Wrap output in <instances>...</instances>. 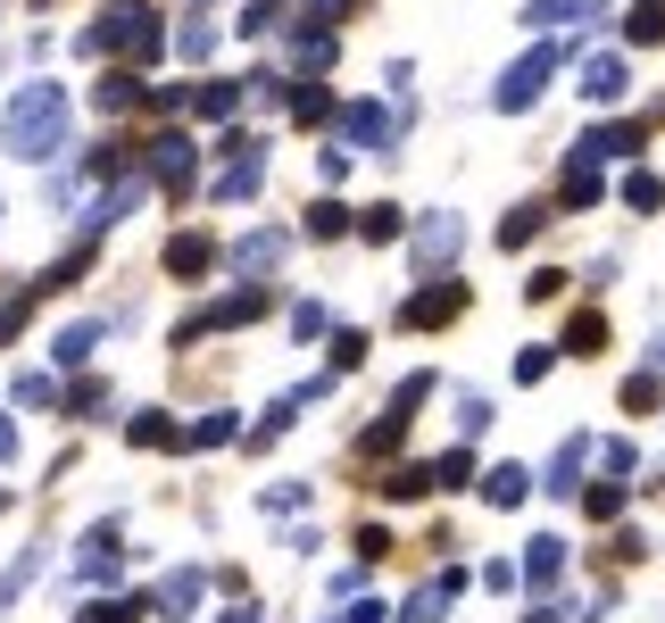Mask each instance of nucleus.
Segmentation results:
<instances>
[{
	"mask_svg": "<svg viewBox=\"0 0 665 623\" xmlns=\"http://www.w3.org/2000/svg\"><path fill=\"white\" fill-rule=\"evenodd\" d=\"M117 557H125V532H117V524H92V532H84V548H76V574H84V582H109Z\"/></svg>",
	"mask_w": 665,
	"mask_h": 623,
	"instance_id": "4",
	"label": "nucleus"
},
{
	"mask_svg": "<svg viewBox=\"0 0 665 623\" xmlns=\"http://www.w3.org/2000/svg\"><path fill=\"white\" fill-rule=\"evenodd\" d=\"M574 18H608V0H532L524 25H574Z\"/></svg>",
	"mask_w": 665,
	"mask_h": 623,
	"instance_id": "10",
	"label": "nucleus"
},
{
	"mask_svg": "<svg viewBox=\"0 0 665 623\" xmlns=\"http://www.w3.org/2000/svg\"><path fill=\"white\" fill-rule=\"evenodd\" d=\"M366 358V333H333V366H358Z\"/></svg>",
	"mask_w": 665,
	"mask_h": 623,
	"instance_id": "43",
	"label": "nucleus"
},
{
	"mask_svg": "<svg viewBox=\"0 0 665 623\" xmlns=\"http://www.w3.org/2000/svg\"><path fill=\"white\" fill-rule=\"evenodd\" d=\"M433 491V474L424 466H399V474H383V499H424Z\"/></svg>",
	"mask_w": 665,
	"mask_h": 623,
	"instance_id": "25",
	"label": "nucleus"
},
{
	"mask_svg": "<svg viewBox=\"0 0 665 623\" xmlns=\"http://www.w3.org/2000/svg\"><path fill=\"white\" fill-rule=\"evenodd\" d=\"M342 133H350V142H366V151H383V142H391V116H383L375 100H358V109L342 116Z\"/></svg>",
	"mask_w": 665,
	"mask_h": 623,
	"instance_id": "14",
	"label": "nucleus"
},
{
	"mask_svg": "<svg viewBox=\"0 0 665 623\" xmlns=\"http://www.w3.org/2000/svg\"><path fill=\"white\" fill-rule=\"evenodd\" d=\"M125 441H133V449H175V441H184V433H175V424H167V415H158V408H142V415H133V424H125Z\"/></svg>",
	"mask_w": 665,
	"mask_h": 623,
	"instance_id": "19",
	"label": "nucleus"
},
{
	"mask_svg": "<svg viewBox=\"0 0 665 623\" xmlns=\"http://www.w3.org/2000/svg\"><path fill=\"white\" fill-rule=\"evenodd\" d=\"M142 191H151L142 175H125L117 191H100V200H92V216H84V233H109L117 216H133V208H142Z\"/></svg>",
	"mask_w": 665,
	"mask_h": 623,
	"instance_id": "6",
	"label": "nucleus"
},
{
	"mask_svg": "<svg viewBox=\"0 0 665 623\" xmlns=\"http://www.w3.org/2000/svg\"><path fill=\"white\" fill-rule=\"evenodd\" d=\"M333 233H350V208L342 200H317V208H308V242H333Z\"/></svg>",
	"mask_w": 665,
	"mask_h": 623,
	"instance_id": "23",
	"label": "nucleus"
},
{
	"mask_svg": "<svg viewBox=\"0 0 665 623\" xmlns=\"http://www.w3.org/2000/svg\"><path fill=\"white\" fill-rule=\"evenodd\" d=\"M457 582H466V574H441L433 590H417V599H408V615H399V623H441V607L457 599Z\"/></svg>",
	"mask_w": 665,
	"mask_h": 623,
	"instance_id": "15",
	"label": "nucleus"
},
{
	"mask_svg": "<svg viewBox=\"0 0 665 623\" xmlns=\"http://www.w3.org/2000/svg\"><path fill=\"white\" fill-rule=\"evenodd\" d=\"M300 499H308V482H275V491H266V508H275V515H291Z\"/></svg>",
	"mask_w": 665,
	"mask_h": 623,
	"instance_id": "42",
	"label": "nucleus"
},
{
	"mask_svg": "<svg viewBox=\"0 0 665 623\" xmlns=\"http://www.w3.org/2000/svg\"><path fill=\"white\" fill-rule=\"evenodd\" d=\"M457 242H466V225H457V216H433V225H417V258H424V266H441Z\"/></svg>",
	"mask_w": 665,
	"mask_h": 623,
	"instance_id": "11",
	"label": "nucleus"
},
{
	"mask_svg": "<svg viewBox=\"0 0 665 623\" xmlns=\"http://www.w3.org/2000/svg\"><path fill=\"white\" fill-rule=\"evenodd\" d=\"M566 349H574V358H599V349H608V316H599V308H583V316L566 324Z\"/></svg>",
	"mask_w": 665,
	"mask_h": 623,
	"instance_id": "16",
	"label": "nucleus"
},
{
	"mask_svg": "<svg viewBox=\"0 0 665 623\" xmlns=\"http://www.w3.org/2000/svg\"><path fill=\"white\" fill-rule=\"evenodd\" d=\"M92 341H100V324H67V333L51 341V358L58 366H84V358H92Z\"/></svg>",
	"mask_w": 665,
	"mask_h": 623,
	"instance_id": "22",
	"label": "nucleus"
},
{
	"mask_svg": "<svg viewBox=\"0 0 665 623\" xmlns=\"http://www.w3.org/2000/svg\"><path fill=\"white\" fill-rule=\"evenodd\" d=\"M217 441H233V415H225V408H217V415H200V424L184 433V449H217Z\"/></svg>",
	"mask_w": 665,
	"mask_h": 623,
	"instance_id": "26",
	"label": "nucleus"
},
{
	"mask_svg": "<svg viewBox=\"0 0 665 623\" xmlns=\"http://www.w3.org/2000/svg\"><path fill=\"white\" fill-rule=\"evenodd\" d=\"M9 457H18V424H9V415H0V466H9Z\"/></svg>",
	"mask_w": 665,
	"mask_h": 623,
	"instance_id": "45",
	"label": "nucleus"
},
{
	"mask_svg": "<svg viewBox=\"0 0 665 623\" xmlns=\"http://www.w3.org/2000/svg\"><path fill=\"white\" fill-rule=\"evenodd\" d=\"M300 67H333V34H300Z\"/></svg>",
	"mask_w": 665,
	"mask_h": 623,
	"instance_id": "38",
	"label": "nucleus"
},
{
	"mask_svg": "<svg viewBox=\"0 0 665 623\" xmlns=\"http://www.w3.org/2000/svg\"><path fill=\"white\" fill-rule=\"evenodd\" d=\"M18 408H58V382L51 375H18Z\"/></svg>",
	"mask_w": 665,
	"mask_h": 623,
	"instance_id": "31",
	"label": "nucleus"
},
{
	"mask_svg": "<svg viewBox=\"0 0 665 623\" xmlns=\"http://www.w3.org/2000/svg\"><path fill=\"white\" fill-rule=\"evenodd\" d=\"M42 291L25 283V291H9V300H0V341H18V324H25V308H34Z\"/></svg>",
	"mask_w": 665,
	"mask_h": 623,
	"instance_id": "30",
	"label": "nucleus"
},
{
	"mask_svg": "<svg viewBox=\"0 0 665 623\" xmlns=\"http://www.w3.org/2000/svg\"><path fill=\"white\" fill-rule=\"evenodd\" d=\"M574 482H583V441H566V449H557V466H550V482H541V491H574Z\"/></svg>",
	"mask_w": 665,
	"mask_h": 623,
	"instance_id": "27",
	"label": "nucleus"
},
{
	"mask_svg": "<svg viewBox=\"0 0 665 623\" xmlns=\"http://www.w3.org/2000/svg\"><path fill=\"white\" fill-rule=\"evenodd\" d=\"M550 76H557V51H550V42H541V51H532V58H516L508 76H499V92H491V100H499V109L516 116V109H532V100H541V84H550Z\"/></svg>",
	"mask_w": 665,
	"mask_h": 623,
	"instance_id": "3",
	"label": "nucleus"
},
{
	"mask_svg": "<svg viewBox=\"0 0 665 623\" xmlns=\"http://www.w3.org/2000/svg\"><path fill=\"white\" fill-rule=\"evenodd\" d=\"M217 623H258V607H233V615H217Z\"/></svg>",
	"mask_w": 665,
	"mask_h": 623,
	"instance_id": "46",
	"label": "nucleus"
},
{
	"mask_svg": "<svg viewBox=\"0 0 665 623\" xmlns=\"http://www.w3.org/2000/svg\"><path fill=\"white\" fill-rule=\"evenodd\" d=\"M317 9H350V0H317Z\"/></svg>",
	"mask_w": 665,
	"mask_h": 623,
	"instance_id": "48",
	"label": "nucleus"
},
{
	"mask_svg": "<svg viewBox=\"0 0 665 623\" xmlns=\"http://www.w3.org/2000/svg\"><path fill=\"white\" fill-rule=\"evenodd\" d=\"M151 175L175 183V191L191 183V142H184V133H158V142H151Z\"/></svg>",
	"mask_w": 665,
	"mask_h": 623,
	"instance_id": "7",
	"label": "nucleus"
},
{
	"mask_svg": "<svg viewBox=\"0 0 665 623\" xmlns=\"http://www.w3.org/2000/svg\"><path fill=\"white\" fill-rule=\"evenodd\" d=\"M624 200H632V208H657V200H665V183H657V175H632Z\"/></svg>",
	"mask_w": 665,
	"mask_h": 623,
	"instance_id": "39",
	"label": "nucleus"
},
{
	"mask_svg": "<svg viewBox=\"0 0 665 623\" xmlns=\"http://www.w3.org/2000/svg\"><path fill=\"white\" fill-rule=\"evenodd\" d=\"M284 233H250V242L242 249H233V266H242V275H275V258H284Z\"/></svg>",
	"mask_w": 665,
	"mask_h": 623,
	"instance_id": "13",
	"label": "nucleus"
},
{
	"mask_svg": "<svg viewBox=\"0 0 665 623\" xmlns=\"http://www.w3.org/2000/svg\"><path fill=\"white\" fill-rule=\"evenodd\" d=\"M275 9H284V0H250V18H242V34H266V25H284V18H275Z\"/></svg>",
	"mask_w": 665,
	"mask_h": 623,
	"instance_id": "41",
	"label": "nucleus"
},
{
	"mask_svg": "<svg viewBox=\"0 0 665 623\" xmlns=\"http://www.w3.org/2000/svg\"><path fill=\"white\" fill-rule=\"evenodd\" d=\"M557 566H566V541H550V532H541V541L524 548V574H532V590H550V582H557Z\"/></svg>",
	"mask_w": 665,
	"mask_h": 623,
	"instance_id": "17",
	"label": "nucleus"
},
{
	"mask_svg": "<svg viewBox=\"0 0 665 623\" xmlns=\"http://www.w3.org/2000/svg\"><path fill=\"white\" fill-rule=\"evenodd\" d=\"M649 366H657V375H665V333H657V349H649Z\"/></svg>",
	"mask_w": 665,
	"mask_h": 623,
	"instance_id": "47",
	"label": "nucleus"
},
{
	"mask_svg": "<svg viewBox=\"0 0 665 623\" xmlns=\"http://www.w3.org/2000/svg\"><path fill=\"white\" fill-rule=\"evenodd\" d=\"M583 151L608 167V158H632V151H641V133H632V125H599V133H583Z\"/></svg>",
	"mask_w": 665,
	"mask_h": 623,
	"instance_id": "18",
	"label": "nucleus"
},
{
	"mask_svg": "<svg viewBox=\"0 0 665 623\" xmlns=\"http://www.w3.org/2000/svg\"><path fill=\"white\" fill-rule=\"evenodd\" d=\"M583 100L599 109V100H624V58H583Z\"/></svg>",
	"mask_w": 665,
	"mask_h": 623,
	"instance_id": "8",
	"label": "nucleus"
},
{
	"mask_svg": "<svg viewBox=\"0 0 665 623\" xmlns=\"http://www.w3.org/2000/svg\"><path fill=\"white\" fill-rule=\"evenodd\" d=\"M524 491H532V474H524V466L483 474V499H491V508H524Z\"/></svg>",
	"mask_w": 665,
	"mask_h": 623,
	"instance_id": "20",
	"label": "nucleus"
},
{
	"mask_svg": "<svg viewBox=\"0 0 665 623\" xmlns=\"http://www.w3.org/2000/svg\"><path fill=\"white\" fill-rule=\"evenodd\" d=\"M466 482H475V457L457 449V457H441L433 466V491H466Z\"/></svg>",
	"mask_w": 665,
	"mask_h": 623,
	"instance_id": "29",
	"label": "nucleus"
},
{
	"mask_svg": "<svg viewBox=\"0 0 665 623\" xmlns=\"http://www.w3.org/2000/svg\"><path fill=\"white\" fill-rule=\"evenodd\" d=\"M84 51H125V58H158V51H167V34H158V18L142 9V0H117V9H100V25H84Z\"/></svg>",
	"mask_w": 665,
	"mask_h": 623,
	"instance_id": "2",
	"label": "nucleus"
},
{
	"mask_svg": "<svg viewBox=\"0 0 665 623\" xmlns=\"http://www.w3.org/2000/svg\"><path fill=\"white\" fill-rule=\"evenodd\" d=\"M358 233H366V242H399V208H366Z\"/></svg>",
	"mask_w": 665,
	"mask_h": 623,
	"instance_id": "33",
	"label": "nucleus"
},
{
	"mask_svg": "<svg viewBox=\"0 0 665 623\" xmlns=\"http://www.w3.org/2000/svg\"><path fill=\"white\" fill-rule=\"evenodd\" d=\"M84 623H142V599H100L84 607Z\"/></svg>",
	"mask_w": 665,
	"mask_h": 623,
	"instance_id": "32",
	"label": "nucleus"
},
{
	"mask_svg": "<svg viewBox=\"0 0 665 623\" xmlns=\"http://www.w3.org/2000/svg\"><path fill=\"white\" fill-rule=\"evenodd\" d=\"M541 225H550V208H516L508 225H499V249H524V242H532Z\"/></svg>",
	"mask_w": 665,
	"mask_h": 623,
	"instance_id": "24",
	"label": "nucleus"
},
{
	"mask_svg": "<svg viewBox=\"0 0 665 623\" xmlns=\"http://www.w3.org/2000/svg\"><path fill=\"white\" fill-rule=\"evenodd\" d=\"M483 424H491V399H466V408H457V433L475 441V433H483Z\"/></svg>",
	"mask_w": 665,
	"mask_h": 623,
	"instance_id": "40",
	"label": "nucleus"
},
{
	"mask_svg": "<svg viewBox=\"0 0 665 623\" xmlns=\"http://www.w3.org/2000/svg\"><path fill=\"white\" fill-rule=\"evenodd\" d=\"M191 109H200V116H233V109H242V92H233V84H200Z\"/></svg>",
	"mask_w": 665,
	"mask_h": 623,
	"instance_id": "28",
	"label": "nucleus"
},
{
	"mask_svg": "<svg viewBox=\"0 0 665 623\" xmlns=\"http://www.w3.org/2000/svg\"><path fill=\"white\" fill-rule=\"evenodd\" d=\"M0 151L25 167H51L67 151V84H18L9 116H0Z\"/></svg>",
	"mask_w": 665,
	"mask_h": 623,
	"instance_id": "1",
	"label": "nucleus"
},
{
	"mask_svg": "<svg viewBox=\"0 0 665 623\" xmlns=\"http://www.w3.org/2000/svg\"><path fill=\"white\" fill-rule=\"evenodd\" d=\"M457 308H466V283H433V291H417V300L399 308V324H417V333H424V324H450Z\"/></svg>",
	"mask_w": 665,
	"mask_h": 623,
	"instance_id": "5",
	"label": "nucleus"
},
{
	"mask_svg": "<svg viewBox=\"0 0 665 623\" xmlns=\"http://www.w3.org/2000/svg\"><path fill=\"white\" fill-rule=\"evenodd\" d=\"M175 51H184V58H209L217 34H209V25H184V34H175Z\"/></svg>",
	"mask_w": 665,
	"mask_h": 623,
	"instance_id": "35",
	"label": "nucleus"
},
{
	"mask_svg": "<svg viewBox=\"0 0 665 623\" xmlns=\"http://www.w3.org/2000/svg\"><path fill=\"white\" fill-rule=\"evenodd\" d=\"M133 100H142V84H133V76H100V92H92V109H100V116H125Z\"/></svg>",
	"mask_w": 665,
	"mask_h": 623,
	"instance_id": "21",
	"label": "nucleus"
},
{
	"mask_svg": "<svg viewBox=\"0 0 665 623\" xmlns=\"http://www.w3.org/2000/svg\"><path fill=\"white\" fill-rule=\"evenodd\" d=\"M34 574H42V548H25L18 566H9V582H0V599H18V590H25V582H34Z\"/></svg>",
	"mask_w": 665,
	"mask_h": 623,
	"instance_id": "34",
	"label": "nucleus"
},
{
	"mask_svg": "<svg viewBox=\"0 0 665 623\" xmlns=\"http://www.w3.org/2000/svg\"><path fill=\"white\" fill-rule=\"evenodd\" d=\"M200 590H209V574H200V566L167 574V582H158V615H191V607H200Z\"/></svg>",
	"mask_w": 665,
	"mask_h": 623,
	"instance_id": "9",
	"label": "nucleus"
},
{
	"mask_svg": "<svg viewBox=\"0 0 665 623\" xmlns=\"http://www.w3.org/2000/svg\"><path fill=\"white\" fill-rule=\"evenodd\" d=\"M291 333H300V341H308V333H324V308H317V300H300V308H291Z\"/></svg>",
	"mask_w": 665,
	"mask_h": 623,
	"instance_id": "44",
	"label": "nucleus"
},
{
	"mask_svg": "<svg viewBox=\"0 0 665 623\" xmlns=\"http://www.w3.org/2000/svg\"><path fill=\"white\" fill-rule=\"evenodd\" d=\"M324 109H333V100H324V92H317V84H308V92H291V116H300V125H317V116H324Z\"/></svg>",
	"mask_w": 665,
	"mask_h": 623,
	"instance_id": "37",
	"label": "nucleus"
},
{
	"mask_svg": "<svg viewBox=\"0 0 665 623\" xmlns=\"http://www.w3.org/2000/svg\"><path fill=\"white\" fill-rule=\"evenodd\" d=\"M557 366V349H524V358H516V382H541Z\"/></svg>",
	"mask_w": 665,
	"mask_h": 623,
	"instance_id": "36",
	"label": "nucleus"
},
{
	"mask_svg": "<svg viewBox=\"0 0 665 623\" xmlns=\"http://www.w3.org/2000/svg\"><path fill=\"white\" fill-rule=\"evenodd\" d=\"M209 258H217L209 233H175L167 242V275H209Z\"/></svg>",
	"mask_w": 665,
	"mask_h": 623,
	"instance_id": "12",
	"label": "nucleus"
}]
</instances>
